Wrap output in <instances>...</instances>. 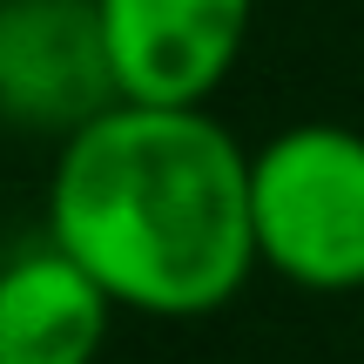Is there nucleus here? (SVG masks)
Wrapping results in <instances>:
<instances>
[{"instance_id":"obj_2","label":"nucleus","mask_w":364,"mask_h":364,"mask_svg":"<svg viewBox=\"0 0 364 364\" xmlns=\"http://www.w3.org/2000/svg\"><path fill=\"white\" fill-rule=\"evenodd\" d=\"M257 263L311 297L364 290V135L290 122L250 149Z\"/></svg>"},{"instance_id":"obj_4","label":"nucleus","mask_w":364,"mask_h":364,"mask_svg":"<svg viewBox=\"0 0 364 364\" xmlns=\"http://www.w3.org/2000/svg\"><path fill=\"white\" fill-rule=\"evenodd\" d=\"M122 102L95 0H0V122L68 135Z\"/></svg>"},{"instance_id":"obj_1","label":"nucleus","mask_w":364,"mask_h":364,"mask_svg":"<svg viewBox=\"0 0 364 364\" xmlns=\"http://www.w3.org/2000/svg\"><path fill=\"white\" fill-rule=\"evenodd\" d=\"M48 236L122 317L196 324L250 290V149L209 108L108 102L54 142Z\"/></svg>"},{"instance_id":"obj_3","label":"nucleus","mask_w":364,"mask_h":364,"mask_svg":"<svg viewBox=\"0 0 364 364\" xmlns=\"http://www.w3.org/2000/svg\"><path fill=\"white\" fill-rule=\"evenodd\" d=\"M122 102L209 108L250 48L257 0H95Z\"/></svg>"},{"instance_id":"obj_5","label":"nucleus","mask_w":364,"mask_h":364,"mask_svg":"<svg viewBox=\"0 0 364 364\" xmlns=\"http://www.w3.org/2000/svg\"><path fill=\"white\" fill-rule=\"evenodd\" d=\"M115 331V297L54 236L0 257V364H95Z\"/></svg>"}]
</instances>
